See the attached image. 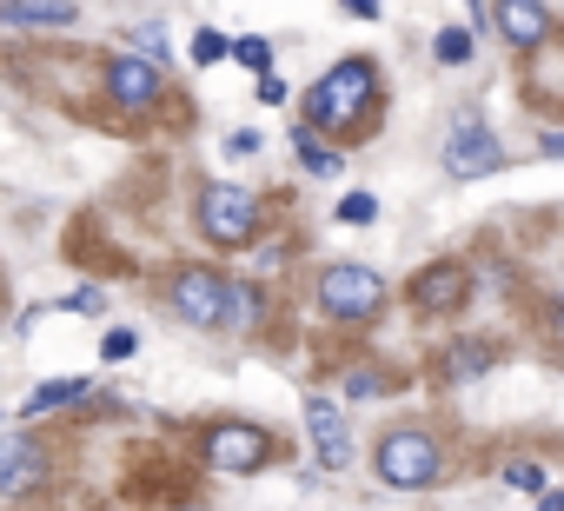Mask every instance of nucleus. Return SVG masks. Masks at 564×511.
I'll return each mask as SVG.
<instances>
[{
    "instance_id": "f257e3e1",
    "label": "nucleus",
    "mask_w": 564,
    "mask_h": 511,
    "mask_svg": "<svg viewBox=\"0 0 564 511\" xmlns=\"http://www.w3.org/2000/svg\"><path fill=\"white\" fill-rule=\"evenodd\" d=\"M173 306H180V319H193V326H206V333H219V326H246V319H252V300L232 293V280L199 273V267L173 280Z\"/></svg>"
},
{
    "instance_id": "f03ea898",
    "label": "nucleus",
    "mask_w": 564,
    "mask_h": 511,
    "mask_svg": "<svg viewBox=\"0 0 564 511\" xmlns=\"http://www.w3.org/2000/svg\"><path fill=\"white\" fill-rule=\"evenodd\" d=\"M306 107H313V120H326V127H359L366 107H372V67H366V61H339V67L306 94Z\"/></svg>"
},
{
    "instance_id": "7ed1b4c3",
    "label": "nucleus",
    "mask_w": 564,
    "mask_h": 511,
    "mask_svg": "<svg viewBox=\"0 0 564 511\" xmlns=\"http://www.w3.org/2000/svg\"><path fill=\"white\" fill-rule=\"evenodd\" d=\"M505 166V146H498V133L485 127V120H452V133H445V173L452 180H485V173H498Z\"/></svg>"
},
{
    "instance_id": "20e7f679",
    "label": "nucleus",
    "mask_w": 564,
    "mask_h": 511,
    "mask_svg": "<svg viewBox=\"0 0 564 511\" xmlns=\"http://www.w3.org/2000/svg\"><path fill=\"white\" fill-rule=\"evenodd\" d=\"M379 300H386V280L372 267H326L319 273V306L339 319H366V313H379Z\"/></svg>"
},
{
    "instance_id": "39448f33",
    "label": "nucleus",
    "mask_w": 564,
    "mask_h": 511,
    "mask_svg": "<svg viewBox=\"0 0 564 511\" xmlns=\"http://www.w3.org/2000/svg\"><path fill=\"white\" fill-rule=\"evenodd\" d=\"M199 219H206V232H213L219 246H246L252 226H259V199L239 193V186H206V193H199Z\"/></svg>"
},
{
    "instance_id": "423d86ee",
    "label": "nucleus",
    "mask_w": 564,
    "mask_h": 511,
    "mask_svg": "<svg viewBox=\"0 0 564 511\" xmlns=\"http://www.w3.org/2000/svg\"><path fill=\"white\" fill-rule=\"evenodd\" d=\"M379 478L386 485H432L438 478V445L425 438V432H392L386 445H379Z\"/></svg>"
},
{
    "instance_id": "0eeeda50",
    "label": "nucleus",
    "mask_w": 564,
    "mask_h": 511,
    "mask_svg": "<svg viewBox=\"0 0 564 511\" xmlns=\"http://www.w3.org/2000/svg\"><path fill=\"white\" fill-rule=\"evenodd\" d=\"M206 458H213V471L246 478V471L265 465V432H259V425H213V432H206Z\"/></svg>"
},
{
    "instance_id": "6e6552de",
    "label": "nucleus",
    "mask_w": 564,
    "mask_h": 511,
    "mask_svg": "<svg viewBox=\"0 0 564 511\" xmlns=\"http://www.w3.org/2000/svg\"><path fill=\"white\" fill-rule=\"evenodd\" d=\"M306 432H313V445H319V465L326 471H346L352 465V438H346V418H339V405L333 399H306Z\"/></svg>"
},
{
    "instance_id": "1a4fd4ad",
    "label": "nucleus",
    "mask_w": 564,
    "mask_h": 511,
    "mask_svg": "<svg viewBox=\"0 0 564 511\" xmlns=\"http://www.w3.org/2000/svg\"><path fill=\"white\" fill-rule=\"evenodd\" d=\"M465 300H471V273L465 267H432V273L412 280V306L419 313H458Z\"/></svg>"
},
{
    "instance_id": "9d476101",
    "label": "nucleus",
    "mask_w": 564,
    "mask_h": 511,
    "mask_svg": "<svg viewBox=\"0 0 564 511\" xmlns=\"http://www.w3.org/2000/svg\"><path fill=\"white\" fill-rule=\"evenodd\" d=\"M498 34L511 41V47H538L544 34H551V14H544V0H498Z\"/></svg>"
},
{
    "instance_id": "9b49d317",
    "label": "nucleus",
    "mask_w": 564,
    "mask_h": 511,
    "mask_svg": "<svg viewBox=\"0 0 564 511\" xmlns=\"http://www.w3.org/2000/svg\"><path fill=\"white\" fill-rule=\"evenodd\" d=\"M107 87L120 107H147V100H160V61H113Z\"/></svg>"
},
{
    "instance_id": "f8f14e48",
    "label": "nucleus",
    "mask_w": 564,
    "mask_h": 511,
    "mask_svg": "<svg viewBox=\"0 0 564 511\" xmlns=\"http://www.w3.org/2000/svg\"><path fill=\"white\" fill-rule=\"evenodd\" d=\"M0 14H8L14 28H67L74 0H0Z\"/></svg>"
},
{
    "instance_id": "ddd939ff",
    "label": "nucleus",
    "mask_w": 564,
    "mask_h": 511,
    "mask_svg": "<svg viewBox=\"0 0 564 511\" xmlns=\"http://www.w3.org/2000/svg\"><path fill=\"white\" fill-rule=\"evenodd\" d=\"M34 478H41V458H34V445H28V438H8V465H0V491H14V498H21Z\"/></svg>"
},
{
    "instance_id": "4468645a",
    "label": "nucleus",
    "mask_w": 564,
    "mask_h": 511,
    "mask_svg": "<svg viewBox=\"0 0 564 511\" xmlns=\"http://www.w3.org/2000/svg\"><path fill=\"white\" fill-rule=\"evenodd\" d=\"M293 146H300V160H306V166H313L319 180H333V173H346V160H339L333 146H319V133H313V127H300V133H293Z\"/></svg>"
},
{
    "instance_id": "2eb2a0df",
    "label": "nucleus",
    "mask_w": 564,
    "mask_h": 511,
    "mask_svg": "<svg viewBox=\"0 0 564 511\" xmlns=\"http://www.w3.org/2000/svg\"><path fill=\"white\" fill-rule=\"evenodd\" d=\"M80 392H87V379H47V385L28 399V412H54V405H74Z\"/></svg>"
},
{
    "instance_id": "dca6fc26",
    "label": "nucleus",
    "mask_w": 564,
    "mask_h": 511,
    "mask_svg": "<svg viewBox=\"0 0 564 511\" xmlns=\"http://www.w3.org/2000/svg\"><path fill=\"white\" fill-rule=\"evenodd\" d=\"M505 485H518V491L538 498V491H544V465H538V458H511V465H505Z\"/></svg>"
},
{
    "instance_id": "f3484780",
    "label": "nucleus",
    "mask_w": 564,
    "mask_h": 511,
    "mask_svg": "<svg viewBox=\"0 0 564 511\" xmlns=\"http://www.w3.org/2000/svg\"><path fill=\"white\" fill-rule=\"evenodd\" d=\"M226 54H232V41H226V34H213V28H199V34H193V61H199V67H213V61H226Z\"/></svg>"
},
{
    "instance_id": "a211bd4d",
    "label": "nucleus",
    "mask_w": 564,
    "mask_h": 511,
    "mask_svg": "<svg viewBox=\"0 0 564 511\" xmlns=\"http://www.w3.org/2000/svg\"><path fill=\"white\" fill-rule=\"evenodd\" d=\"M232 61H239V67H252V74H265V67H272V47L246 34V41H232Z\"/></svg>"
},
{
    "instance_id": "6ab92c4d",
    "label": "nucleus",
    "mask_w": 564,
    "mask_h": 511,
    "mask_svg": "<svg viewBox=\"0 0 564 511\" xmlns=\"http://www.w3.org/2000/svg\"><path fill=\"white\" fill-rule=\"evenodd\" d=\"M133 47H140L147 61H160V67H166V28H153V21H147V28H133Z\"/></svg>"
},
{
    "instance_id": "aec40b11",
    "label": "nucleus",
    "mask_w": 564,
    "mask_h": 511,
    "mask_svg": "<svg viewBox=\"0 0 564 511\" xmlns=\"http://www.w3.org/2000/svg\"><path fill=\"white\" fill-rule=\"evenodd\" d=\"M438 61H452V67L471 61V34H465V28H445V34H438Z\"/></svg>"
},
{
    "instance_id": "412c9836",
    "label": "nucleus",
    "mask_w": 564,
    "mask_h": 511,
    "mask_svg": "<svg viewBox=\"0 0 564 511\" xmlns=\"http://www.w3.org/2000/svg\"><path fill=\"white\" fill-rule=\"evenodd\" d=\"M339 219L366 226V219H379V199H372V193H346V199H339Z\"/></svg>"
},
{
    "instance_id": "4be33fe9",
    "label": "nucleus",
    "mask_w": 564,
    "mask_h": 511,
    "mask_svg": "<svg viewBox=\"0 0 564 511\" xmlns=\"http://www.w3.org/2000/svg\"><path fill=\"white\" fill-rule=\"evenodd\" d=\"M485 366H491L485 346H458V352H452V379H471V372H485Z\"/></svg>"
},
{
    "instance_id": "5701e85b",
    "label": "nucleus",
    "mask_w": 564,
    "mask_h": 511,
    "mask_svg": "<svg viewBox=\"0 0 564 511\" xmlns=\"http://www.w3.org/2000/svg\"><path fill=\"white\" fill-rule=\"evenodd\" d=\"M372 392H386L379 372H352V379H346V399H372Z\"/></svg>"
},
{
    "instance_id": "b1692460",
    "label": "nucleus",
    "mask_w": 564,
    "mask_h": 511,
    "mask_svg": "<svg viewBox=\"0 0 564 511\" xmlns=\"http://www.w3.org/2000/svg\"><path fill=\"white\" fill-rule=\"evenodd\" d=\"M133 346H140L133 333H107V339H100V352H107V359H133Z\"/></svg>"
},
{
    "instance_id": "393cba45",
    "label": "nucleus",
    "mask_w": 564,
    "mask_h": 511,
    "mask_svg": "<svg viewBox=\"0 0 564 511\" xmlns=\"http://www.w3.org/2000/svg\"><path fill=\"white\" fill-rule=\"evenodd\" d=\"M259 100L279 107V100H286V80H279V74H259Z\"/></svg>"
},
{
    "instance_id": "a878e982",
    "label": "nucleus",
    "mask_w": 564,
    "mask_h": 511,
    "mask_svg": "<svg viewBox=\"0 0 564 511\" xmlns=\"http://www.w3.org/2000/svg\"><path fill=\"white\" fill-rule=\"evenodd\" d=\"M226 153H232V160H246V153H259V133H232V140H226Z\"/></svg>"
},
{
    "instance_id": "bb28decb",
    "label": "nucleus",
    "mask_w": 564,
    "mask_h": 511,
    "mask_svg": "<svg viewBox=\"0 0 564 511\" xmlns=\"http://www.w3.org/2000/svg\"><path fill=\"white\" fill-rule=\"evenodd\" d=\"M339 8H346L352 21H372V14H379V0H339Z\"/></svg>"
},
{
    "instance_id": "cd10ccee",
    "label": "nucleus",
    "mask_w": 564,
    "mask_h": 511,
    "mask_svg": "<svg viewBox=\"0 0 564 511\" xmlns=\"http://www.w3.org/2000/svg\"><path fill=\"white\" fill-rule=\"evenodd\" d=\"M538 146H544V153H551V160H564V133H544V140H538Z\"/></svg>"
},
{
    "instance_id": "c85d7f7f",
    "label": "nucleus",
    "mask_w": 564,
    "mask_h": 511,
    "mask_svg": "<svg viewBox=\"0 0 564 511\" xmlns=\"http://www.w3.org/2000/svg\"><path fill=\"white\" fill-rule=\"evenodd\" d=\"M538 511H564V491H544V498H538Z\"/></svg>"
},
{
    "instance_id": "c756f323",
    "label": "nucleus",
    "mask_w": 564,
    "mask_h": 511,
    "mask_svg": "<svg viewBox=\"0 0 564 511\" xmlns=\"http://www.w3.org/2000/svg\"><path fill=\"white\" fill-rule=\"evenodd\" d=\"M557 326H564V306H557Z\"/></svg>"
}]
</instances>
